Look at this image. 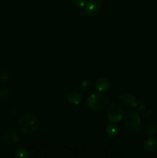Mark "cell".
<instances>
[{
    "instance_id": "6da1fadb",
    "label": "cell",
    "mask_w": 157,
    "mask_h": 158,
    "mask_svg": "<svg viewBox=\"0 0 157 158\" xmlns=\"http://www.w3.org/2000/svg\"><path fill=\"white\" fill-rule=\"evenodd\" d=\"M18 127L21 132L26 134H30L37 131L39 127V120L32 114H24L18 118Z\"/></svg>"
},
{
    "instance_id": "7a4b0ae2",
    "label": "cell",
    "mask_w": 157,
    "mask_h": 158,
    "mask_svg": "<svg viewBox=\"0 0 157 158\" xmlns=\"http://www.w3.org/2000/svg\"><path fill=\"white\" fill-rule=\"evenodd\" d=\"M109 97L103 94H92L86 100L87 106L93 111H101L108 106Z\"/></svg>"
},
{
    "instance_id": "3957f363",
    "label": "cell",
    "mask_w": 157,
    "mask_h": 158,
    "mask_svg": "<svg viewBox=\"0 0 157 158\" xmlns=\"http://www.w3.org/2000/svg\"><path fill=\"white\" fill-rule=\"evenodd\" d=\"M140 123H141L140 115L138 113L134 111L128 113L124 119V124L126 131L132 135L138 134Z\"/></svg>"
},
{
    "instance_id": "277c9868",
    "label": "cell",
    "mask_w": 157,
    "mask_h": 158,
    "mask_svg": "<svg viewBox=\"0 0 157 158\" xmlns=\"http://www.w3.org/2000/svg\"><path fill=\"white\" fill-rule=\"evenodd\" d=\"M123 110L121 106L118 103H112L108 106L106 110V116L107 118L111 123H116L121 121L123 118Z\"/></svg>"
},
{
    "instance_id": "5b68a950",
    "label": "cell",
    "mask_w": 157,
    "mask_h": 158,
    "mask_svg": "<svg viewBox=\"0 0 157 158\" xmlns=\"http://www.w3.org/2000/svg\"><path fill=\"white\" fill-rule=\"evenodd\" d=\"M120 103H122V105L125 106V107L127 108H134L136 106L137 102L136 99L134 97L133 95H132L129 93L123 92L119 95L118 97Z\"/></svg>"
},
{
    "instance_id": "8992f818",
    "label": "cell",
    "mask_w": 157,
    "mask_h": 158,
    "mask_svg": "<svg viewBox=\"0 0 157 158\" xmlns=\"http://www.w3.org/2000/svg\"><path fill=\"white\" fill-rule=\"evenodd\" d=\"M2 140L6 144L14 146V145L19 143L20 140H21V137L16 131H8L3 135Z\"/></svg>"
},
{
    "instance_id": "52a82bcc",
    "label": "cell",
    "mask_w": 157,
    "mask_h": 158,
    "mask_svg": "<svg viewBox=\"0 0 157 158\" xmlns=\"http://www.w3.org/2000/svg\"><path fill=\"white\" fill-rule=\"evenodd\" d=\"M101 4L98 0H89L86 2L85 10L89 15H95L99 13L101 10Z\"/></svg>"
},
{
    "instance_id": "ba28073f",
    "label": "cell",
    "mask_w": 157,
    "mask_h": 158,
    "mask_svg": "<svg viewBox=\"0 0 157 158\" xmlns=\"http://www.w3.org/2000/svg\"><path fill=\"white\" fill-rule=\"evenodd\" d=\"M109 81L104 77H100L95 82V87L99 92H106L109 89Z\"/></svg>"
},
{
    "instance_id": "9c48e42d",
    "label": "cell",
    "mask_w": 157,
    "mask_h": 158,
    "mask_svg": "<svg viewBox=\"0 0 157 158\" xmlns=\"http://www.w3.org/2000/svg\"><path fill=\"white\" fill-rule=\"evenodd\" d=\"M81 94L78 91H72L69 93L67 96V100L69 103H70L72 105H78L82 101Z\"/></svg>"
},
{
    "instance_id": "30bf717a",
    "label": "cell",
    "mask_w": 157,
    "mask_h": 158,
    "mask_svg": "<svg viewBox=\"0 0 157 158\" xmlns=\"http://www.w3.org/2000/svg\"><path fill=\"white\" fill-rule=\"evenodd\" d=\"M145 150L149 153H154L157 151V139L156 138H149L144 142Z\"/></svg>"
},
{
    "instance_id": "8fae6325",
    "label": "cell",
    "mask_w": 157,
    "mask_h": 158,
    "mask_svg": "<svg viewBox=\"0 0 157 158\" xmlns=\"http://www.w3.org/2000/svg\"><path fill=\"white\" fill-rule=\"evenodd\" d=\"M12 97V91L9 87H3L0 89V103H5L9 101Z\"/></svg>"
},
{
    "instance_id": "7c38bea8",
    "label": "cell",
    "mask_w": 157,
    "mask_h": 158,
    "mask_svg": "<svg viewBox=\"0 0 157 158\" xmlns=\"http://www.w3.org/2000/svg\"><path fill=\"white\" fill-rule=\"evenodd\" d=\"M157 133V120H152L148 123L145 128V134L148 136H152Z\"/></svg>"
},
{
    "instance_id": "4fadbf2b",
    "label": "cell",
    "mask_w": 157,
    "mask_h": 158,
    "mask_svg": "<svg viewBox=\"0 0 157 158\" xmlns=\"http://www.w3.org/2000/svg\"><path fill=\"white\" fill-rule=\"evenodd\" d=\"M119 127L117 125H115L114 123H112L111 124L108 125L106 127V134L110 137H115L118 135L119 134Z\"/></svg>"
},
{
    "instance_id": "5bb4252c",
    "label": "cell",
    "mask_w": 157,
    "mask_h": 158,
    "mask_svg": "<svg viewBox=\"0 0 157 158\" xmlns=\"http://www.w3.org/2000/svg\"><path fill=\"white\" fill-rule=\"evenodd\" d=\"M15 157L18 158H28L29 157V152L24 147H19L15 150Z\"/></svg>"
},
{
    "instance_id": "9a60e30c",
    "label": "cell",
    "mask_w": 157,
    "mask_h": 158,
    "mask_svg": "<svg viewBox=\"0 0 157 158\" xmlns=\"http://www.w3.org/2000/svg\"><path fill=\"white\" fill-rule=\"evenodd\" d=\"M80 86H81V89H83L84 92H87V91H89V89H92V80H90L89 79H86V80H83Z\"/></svg>"
},
{
    "instance_id": "2e32d148",
    "label": "cell",
    "mask_w": 157,
    "mask_h": 158,
    "mask_svg": "<svg viewBox=\"0 0 157 158\" xmlns=\"http://www.w3.org/2000/svg\"><path fill=\"white\" fill-rule=\"evenodd\" d=\"M9 80H10V75H9V73L6 70L1 71V73H0V80H1L2 83H6Z\"/></svg>"
},
{
    "instance_id": "e0dca14e",
    "label": "cell",
    "mask_w": 157,
    "mask_h": 158,
    "mask_svg": "<svg viewBox=\"0 0 157 158\" xmlns=\"http://www.w3.org/2000/svg\"><path fill=\"white\" fill-rule=\"evenodd\" d=\"M72 2L78 8L84 7L86 4V0H72Z\"/></svg>"
},
{
    "instance_id": "ac0fdd59",
    "label": "cell",
    "mask_w": 157,
    "mask_h": 158,
    "mask_svg": "<svg viewBox=\"0 0 157 158\" xmlns=\"http://www.w3.org/2000/svg\"><path fill=\"white\" fill-rule=\"evenodd\" d=\"M153 114V112H152L151 110H145L143 113V117H149Z\"/></svg>"
},
{
    "instance_id": "d6986e66",
    "label": "cell",
    "mask_w": 157,
    "mask_h": 158,
    "mask_svg": "<svg viewBox=\"0 0 157 158\" xmlns=\"http://www.w3.org/2000/svg\"><path fill=\"white\" fill-rule=\"evenodd\" d=\"M135 107L137 108V110H138L142 111V112H143V111L146 110V106H145V105L143 104V103H137V105H136V106H135Z\"/></svg>"
},
{
    "instance_id": "ffe728a7",
    "label": "cell",
    "mask_w": 157,
    "mask_h": 158,
    "mask_svg": "<svg viewBox=\"0 0 157 158\" xmlns=\"http://www.w3.org/2000/svg\"><path fill=\"white\" fill-rule=\"evenodd\" d=\"M80 14H81L82 15H85L86 14V10H81V12H80Z\"/></svg>"
},
{
    "instance_id": "44dd1931",
    "label": "cell",
    "mask_w": 157,
    "mask_h": 158,
    "mask_svg": "<svg viewBox=\"0 0 157 158\" xmlns=\"http://www.w3.org/2000/svg\"><path fill=\"white\" fill-rule=\"evenodd\" d=\"M99 2H105V1H107V0H98Z\"/></svg>"
}]
</instances>
